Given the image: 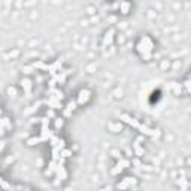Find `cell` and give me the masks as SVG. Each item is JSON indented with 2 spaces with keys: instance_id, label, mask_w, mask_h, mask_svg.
<instances>
[{
  "instance_id": "9c48e42d",
  "label": "cell",
  "mask_w": 191,
  "mask_h": 191,
  "mask_svg": "<svg viewBox=\"0 0 191 191\" xmlns=\"http://www.w3.org/2000/svg\"><path fill=\"white\" fill-rule=\"evenodd\" d=\"M108 127H109V130H111V132H114V133H118V132H121V128H123L121 123H109Z\"/></svg>"
},
{
  "instance_id": "7402d4cb",
  "label": "cell",
  "mask_w": 191,
  "mask_h": 191,
  "mask_svg": "<svg viewBox=\"0 0 191 191\" xmlns=\"http://www.w3.org/2000/svg\"><path fill=\"white\" fill-rule=\"evenodd\" d=\"M100 191H109V188H108V187H106V188H102V190H100Z\"/></svg>"
},
{
  "instance_id": "6da1fadb",
  "label": "cell",
  "mask_w": 191,
  "mask_h": 191,
  "mask_svg": "<svg viewBox=\"0 0 191 191\" xmlns=\"http://www.w3.org/2000/svg\"><path fill=\"white\" fill-rule=\"evenodd\" d=\"M136 51L141 54V57L145 60V61H150L151 57H152V51H150L143 43H141V42H137L136 43Z\"/></svg>"
},
{
  "instance_id": "7a4b0ae2",
  "label": "cell",
  "mask_w": 191,
  "mask_h": 191,
  "mask_svg": "<svg viewBox=\"0 0 191 191\" xmlns=\"http://www.w3.org/2000/svg\"><path fill=\"white\" fill-rule=\"evenodd\" d=\"M136 184H137V179H136V178L127 176V178H124L121 182L116 184V188H118V190H127V188L133 187V185H136Z\"/></svg>"
},
{
  "instance_id": "5b68a950",
  "label": "cell",
  "mask_w": 191,
  "mask_h": 191,
  "mask_svg": "<svg viewBox=\"0 0 191 191\" xmlns=\"http://www.w3.org/2000/svg\"><path fill=\"white\" fill-rule=\"evenodd\" d=\"M114 34H115V30H114V28H109L108 32H106V34L103 36V43H102L103 48L112 45V42H114Z\"/></svg>"
},
{
  "instance_id": "52a82bcc",
  "label": "cell",
  "mask_w": 191,
  "mask_h": 191,
  "mask_svg": "<svg viewBox=\"0 0 191 191\" xmlns=\"http://www.w3.org/2000/svg\"><path fill=\"white\" fill-rule=\"evenodd\" d=\"M21 87H23V90H24V93L27 94V96H30V93H32V81L30 79H23L21 81Z\"/></svg>"
},
{
  "instance_id": "8fae6325",
  "label": "cell",
  "mask_w": 191,
  "mask_h": 191,
  "mask_svg": "<svg viewBox=\"0 0 191 191\" xmlns=\"http://www.w3.org/2000/svg\"><path fill=\"white\" fill-rule=\"evenodd\" d=\"M169 88H170L175 94H179V93H181V90H182V87H181L179 84H176V82H172L170 85H169Z\"/></svg>"
},
{
  "instance_id": "ba28073f",
  "label": "cell",
  "mask_w": 191,
  "mask_h": 191,
  "mask_svg": "<svg viewBox=\"0 0 191 191\" xmlns=\"http://www.w3.org/2000/svg\"><path fill=\"white\" fill-rule=\"evenodd\" d=\"M130 9H132V3H128V2H119V12L123 15H127L130 12Z\"/></svg>"
},
{
  "instance_id": "7c38bea8",
  "label": "cell",
  "mask_w": 191,
  "mask_h": 191,
  "mask_svg": "<svg viewBox=\"0 0 191 191\" xmlns=\"http://www.w3.org/2000/svg\"><path fill=\"white\" fill-rule=\"evenodd\" d=\"M39 142H43L42 141L41 136H37V137H32V139H28L27 141V145H30V146H33V145H37Z\"/></svg>"
},
{
  "instance_id": "44dd1931",
  "label": "cell",
  "mask_w": 191,
  "mask_h": 191,
  "mask_svg": "<svg viewBox=\"0 0 191 191\" xmlns=\"http://www.w3.org/2000/svg\"><path fill=\"white\" fill-rule=\"evenodd\" d=\"M18 54H20L18 51H14V52H11V57H17Z\"/></svg>"
},
{
  "instance_id": "e0dca14e",
  "label": "cell",
  "mask_w": 191,
  "mask_h": 191,
  "mask_svg": "<svg viewBox=\"0 0 191 191\" xmlns=\"http://www.w3.org/2000/svg\"><path fill=\"white\" fill-rule=\"evenodd\" d=\"M23 70H24V73H32V72L34 70V67L33 66H25Z\"/></svg>"
},
{
  "instance_id": "5bb4252c",
  "label": "cell",
  "mask_w": 191,
  "mask_h": 191,
  "mask_svg": "<svg viewBox=\"0 0 191 191\" xmlns=\"http://www.w3.org/2000/svg\"><path fill=\"white\" fill-rule=\"evenodd\" d=\"M184 88H185V91L188 93V94H191V79L190 78L184 82Z\"/></svg>"
},
{
  "instance_id": "4fadbf2b",
  "label": "cell",
  "mask_w": 191,
  "mask_h": 191,
  "mask_svg": "<svg viewBox=\"0 0 191 191\" xmlns=\"http://www.w3.org/2000/svg\"><path fill=\"white\" fill-rule=\"evenodd\" d=\"M178 185L182 188V190H187V187H188V182H187V179L185 178H179V181H178Z\"/></svg>"
},
{
  "instance_id": "3957f363",
  "label": "cell",
  "mask_w": 191,
  "mask_h": 191,
  "mask_svg": "<svg viewBox=\"0 0 191 191\" xmlns=\"http://www.w3.org/2000/svg\"><path fill=\"white\" fill-rule=\"evenodd\" d=\"M91 99V91L88 88H84L81 91L78 93V97H76V103L78 105H85L88 103V100Z\"/></svg>"
},
{
  "instance_id": "30bf717a",
  "label": "cell",
  "mask_w": 191,
  "mask_h": 191,
  "mask_svg": "<svg viewBox=\"0 0 191 191\" xmlns=\"http://www.w3.org/2000/svg\"><path fill=\"white\" fill-rule=\"evenodd\" d=\"M133 148H134V152H136V155H137V157H142V154H143V148L141 146L139 141H136V142L133 143Z\"/></svg>"
},
{
  "instance_id": "ac0fdd59",
  "label": "cell",
  "mask_w": 191,
  "mask_h": 191,
  "mask_svg": "<svg viewBox=\"0 0 191 191\" xmlns=\"http://www.w3.org/2000/svg\"><path fill=\"white\" fill-rule=\"evenodd\" d=\"M112 155H114V157H115V158H119V160L123 158V157H121V152H118V151H116V150H114V151H112Z\"/></svg>"
},
{
  "instance_id": "ffe728a7",
  "label": "cell",
  "mask_w": 191,
  "mask_h": 191,
  "mask_svg": "<svg viewBox=\"0 0 191 191\" xmlns=\"http://www.w3.org/2000/svg\"><path fill=\"white\" fill-rule=\"evenodd\" d=\"M166 67H169V61H163L161 63V69H166Z\"/></svg>"
},
{
  "instance_id": "8992f818",
  "label": "cell",
  "mask_w": 191,
  "mask_h": 191,
  "mask_svg": "<svg viewBox=\"0 0 191 191\" xmlns=\"http://www.w3.org/2000/svg\"><path fill=\"white\" fill-rule=\"evenodd\" d=\"M139 42H141V43H143V45H145V46H146L150 51H154V46H155V45H154V42H152V39H151L150 36H142Z\"/></svg>"
},
{
  "instance_id": "9a60e30c",
  "label": "cell",
  "mask_w": 191,
  "mask_h": 191,
  "mask_svg": "<svg viewBox=\"0 0 191 191\" xmlns=\"http://www.w3.org/2000/svg\"><path fill=\"white\" fill-rule=\"evenodd\" d=\"M60 155H61L63 158H67V157H70V155H72V151H70V150H61Z\"/></svg>"
},
{
  "instance_id": "2e32d148",
  "label": "cell",
  "mask_w": 191,
  "mask_h": 191,
  "mask_svg": "<svg viewBox=\"0 0 191 191\" xmlns=\"http://www.w3.org/2000/svg\"><path fill=\"white\" fill-rule=\"evenodd\" d=\"M64 124V121H63V118H55V127L57 128H61Z\"/></svg>"
},
{
  "instance_id": "d6986e66",
  "label": "cell",
  "mask_w": 191,
  "mask_h": 191,
  "mask_svg": "<svg viewBox=\"0 0 191 191\" xmlns=\"http://www.w3.org/2000/svg\"><path fill=\"white\" fill-rule=\"evenodd\" d=\"M2 185H3V190L5 191H8V188H9V184L5 181V179H2Z\"/></svg>"
},
{
  "instance_id": "277c9868",
  "label": "cell",
  "mask_w": 191,
  "mask_h": 191,
  "mask_svg": "<svg viewBox=\"0 0 191 191\" xmlns=\"http://www.w3.org/2000/svg\"><path fill=\"white\" fill-rule=\"evenodd\" d=\"M119 119L123 121V123H125V124H128V125H132L133 128H137L139 130V127H141V123L136 119V118H133V116H130V115H127V114H123V115L119 116Z\"/></svg>"
}]
</instances>
